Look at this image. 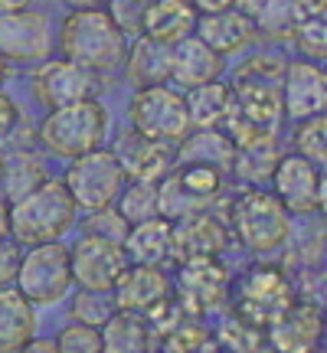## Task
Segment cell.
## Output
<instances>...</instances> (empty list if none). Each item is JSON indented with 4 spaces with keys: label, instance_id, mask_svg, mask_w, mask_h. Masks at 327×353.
Here are the masks:
<instances>
[{
    "label": "cell",
    "instance_id": "cell-2",
    "mask_svg": "<svg viewBox=\"0 0 327 353\" xmlns=\"http://www.w3.org/2000/svg\"><path fill=\"white\" fill-rule=\"evenodd\" d=\"M281 82L278 79L249 76L236 72L229 85V114H226V134L229 141L242 144H259V141H275V131L281 125Z\"/></svg>",
    "mask_w": 327,
    "mask_h": 353
},
{
    "label": "cell",
    "instance_id": "cell-21",
    "mask_svg": "<svg viewBox=\"0 0 327 353\" xmlns=\"http://www.w3.org/2000/svg\"><path fill=\"white\" fill-rule=\"evenodd\" d=\"M197 10L190 0H148L141 17V37L161 46H174L184 37H193Z\"/></svg>",
    "mask_w": 327,
    "mask_h": 353
},
{
    "label": "cell",
    "instance_id": "cell-7",
    "mask_svg": "<svg viewBox=\"0 0 327 353\" xmlns=\"http://www.w3.org/2000/svg\"><path fill=\"white\" fill-rule=\"evenodd\" d=\"M13 288L23 294L33 307L59 304L72 288V268H69V245L59 239L39 242L26 255H20Z\"/></svg>",
    "mask_w": 327,
    "mask_h": 353
},
{
    "label": "cell",
    "instance_id": "cell-19",
    "mask_svg": "<svg viewBox=\"0 0 327 353\" xmlns=\"http://www.w3.org/2000/svg\"><path fill=\"white\" fill-rule=\"evenodd\" d=\"M115 307L118 311H131V314H144L164 298H170V278L161 265H135L128 268L115 281Z\"/></svg>",
    "mask_w": 327,
    "mask_h": 353
},
{
    "label": "cell",
    "instance_id": "cell-20",
    "mask_svg": "<svg viewBox=\"0 0 327 353\" xmlns=\"http://www.w3.org/2000/svg\"><path fill=\"white\" fill-rule=\"evenodd\" d=\"M193 33L213 52L229 56V52L246 50L255 39V23H252V17L239 13L236 7H226V10H216V13H197Z\"/></svg>",
    "mask_w": 327,
    "mask_h": 353
},
{
    "label": "cell",
    "instance_id": "cell-16",
    "mask_svg": "<svg viewBox=\"0 0 327 353\" xmlns=\"http://www.w3.org/2000/svg\"><path fill=\"white\" fill-rule=\"evenodd\" d=\"M327 105V76L324 65L311 63V59H298V63H285V76H281V108L288 118L304 121L324 114Z\"/></svg>",
    "mask_w": 327,
    "mask_h": 353
},
{
    "label": "cell",
    "instance_id": "cell-48",
    "mask_svg": "<svg viewBox=\"0 0 327 353\" xmlns=\"http://www.w3.org/2000/svg\"><path fill=\"white\" fill-rule=\"evenodd\" d=\"M262 3H265V0H232V7H236L239 13H246V17H255Z\"/></svg>",
    "mask_w": 327,
    "mask_h": 353
},
{
    "label": "cell",
    "instance_id": "cell-43",
    "mask_svg": "<svg viewBox=\"0 0 327 353\" xmlns=\"http://www.w3.org/2000/svg\"><path fill=\"white\" fill-rule=\"evenodd\" d=\"M17 121H20V108H17V101L0 88V138H7L13 128H17Z\"/></svg>",
    "mask_w": 327,
    "mask_h": 353
},
{
    "label": "cell",
    "instance_id": "cell-1",
    "mask_svg": "<svg viewBox=\"0 0 327 353\" xmlns=\"http://www.w3.org/2000/svg\"><path fill=\"white\" fill-rule=\"evenodd\" d=\"M59 50H63V59L101 76V72H115L125 65L128 43L125 33L112 23L108 10L72 7V13L59 26Z\"/></svg>",
    "mask_w": 327,
    "mask_h": 353
},
{
    "label": "cell",
    "instance_id": "cell-44",
    "mask_svg": "<svg viewBox=\"0 0 327 353\" xmlns=\"http://www.w3.org/2000/svg\"><path fill=\"white\" fill-rule=\"evenodd\" d=\"M17 353H56V343L46 341V337H30Z\"/></svg>",
    "mask_w": 327,
    "mask_h": 353
},
{
    "label": "cell",
    "instance_id": "cell-52",
    "mask_svg": "<svg viewBox=\"0 0 327 353\" xmlns=\"http://www.w3.org/2000/svg\"><path fill=\"white\" fill-rule=\"evenodd\" d=\"M0 176H3V154H0Z\"/></svg>",
    "mask_w": 327,
    "mask_h": 353
},
{
    "label": "cell",
    "instance_id": "cell-49",
    "mask_svg": "<svg viewBox=\"0 0 327 353\" xmlns=\"http://www.w3.org/2000/svg\"><path fill=\"white\" fill-rule=\"evenodd\" d=\"M33 0H0V13H13V10H26Z\"/></svg>",
    "mask_w": 327,
    "mask_h": 353
},
{
    "label": "cell",
    "instance_id": "cell-37",
    "mask_svg": "<svg viewBox=\"0 0 327 353\" xmlns=\"http://www.w3.org/2000/svg\"><path fill=\"white\" fill-rule=\"evenodd\" d=\"M56 353H101V334L99 327L92 324H66L59 334H56Z\"/></svg>",
    "mask_w": 327,
    "mask_h": 353
},
{
    "label": "cell",
    "instance_id": "cell-12",
    "mask_svg": "<svg viewBox=\"0 0 327 353\" xmlns=\"http://www.w3.org/2000/svg\"><path fill=\"white\" fill-rule=\"evenodd\" d=\"M272 353H311L324 347V307L321 301H295L265 327Z\"/></svg>",
    "mask_w": 327,
    "mask_h": 353
},
{
    "label": "cell",
    "instance_id": "cell-53",
    "mask_svg": "<svg viewBox=\"0 0 327 353\" xmlns=\"http://www.w3.org/2000/svg\"><path fill=\"white\" fill-rule=\"evenodd\" d=\"M311 353H324V347H317V350H311Z\"/></svg>",
    "mask_w": 327,
    "mask_h": 353
},
{
    "label": "cell",
    "instance_id": "cell-40",
    "mask_svg": "<svg viewBox=\"0 0 327 353\" xmlns=\"http://www.w3.org/2000/svg\"><path fill=\"white\" fill-rule=\"evenodd\" d=\"M108 3V17L121 33L141 37V17H144V3L141 0H105Z\"/></svg>",
    "mask_w": 327,
    "mask_h": 353
},
{
    "label": "cell",
    "instance_id": "cell-39",
    "mask_svg": "<svg viewBox=\"0 0 327 353\" xmlns=\"http://www.w3.org/2000/svg\"><path fill=\"white\" fill-rule=\"evenodd\" d=\"M82 232H88V236H101V239L121 242V239H125V232H128V223L121 219V213H118L115 206H105V210H92V216L86 219Z\"/></svg>",
    "mask_w": 327,
    "mask_h": 353
},
{
    "label": "cell",
    "instance_id": "cell-11",
    "mask_svg": "<svg viewBox=\"0 0 327 353\" xmlns=\"http://www.w3.org/2000/svg\"><path fill=\"white\" fill-rule=\"evenodd\" d=\"M69 268H72V281H79V288L112 291L118 275L128 268L125 245L82 232L69 249Z\"/></svg>",
    "mask_w": 327,
    "mask_h": 353
},
{
    "label": "cell",
    "instance_id": "cell-15",
    "mask_svg": "<svg viewBox=\"0 0 327 353\" xmlns=\"http://www.w3.org/2000/svg\"><path fill=\"white\" fill-rule=\"evenodd\" d=\"M99 82L95 72H88L82 65L69 63V59H56V63H43L33 72V95L37 101L52 112V108H63V105H76V101L95 99Z\"/></svg>",
    "mask_w": 327,
    "mask_h": 353
},
{
    "label": "cell",
    "instance_id": "cell-30",
    "mask_svg": "<svg viewBox=\"0 0 327 353\" xmlns=\"http://www.w3.org/2000/svg\"><path fill=\"white\" fill-rule=\"evenodd\" d=\"M278 144L275 141H259V144H242L232 154V174L246 180L249 187H259L265 180H272L278 164Z\"/></svg>",
    "mask_w": 327,
    "mask_h": 353
},
{
    "label": "cell",
    "instance_id": "cell-23",
    "mask_svg": "<svg viewBox=\"0 0 327 353\" xmlns=\"http://www.w3.org/2000/svg\"><path fill=\"white\" fill-rule=\"evenodd\" d=\"M101 353H161V337L141 314L115 311L99 327Z\"/></svg>",
    "mask_w": 327,
    "mask_h": 353
},
{
    "label": "cell",
    "instance_id": "cell-29",
    "mask_svg": "<svg viewBox=\"0 0 327 353\" xmlns=\"http://www.w3.org/2000/svg\"><path fill=\"white\" fill-rule=\"evenodd\" d=\"M252 23H255V37L281 43V39H295L298 26L304 23V10L298 7V0H265L252 17Z\"/></svg>",
    "mask_w": 327,
    "mask_h": 353
},
{
    "label": "cell",
    "instance_id": "cell-46",
    "mask_svg": "<svg viewBox=\"0 0 327 353\" xmlns=\"http://www.w3.org/2000/svg\"><path fill=\"white\" fill-rule=\"evenodd\" d=\"M298 7L304 10V17H324L327 0H298Z\"/></svg>",
    "mask_w": 327,
    "mask_h": 353
},
{
    "label": "cell",
    "instance_id": "cell-18",
    "mask_svg": "<svg viewBox=\"0 0 327 353\" xmlns=\"http://www.w3.org/2000/svg\"><path fill=\"white\" fill-rule=\"evenodd\" d=\"M115 161L125 170V180H148V183H157L161 176L170 174L174 167V154L164 141L144 138L138 131H125L118 144H115Z\"/></svg>",
    "mask_w": 327,
    "mask_h": 353
},
{
    "label": "cell",
    "instance_id": "cell-41",
    "mask_svg": "<svg viewBox=\"0 0 327 353\" xmlns=\"http://www.w3.org/2000/svg\"><path fill=\"white\" fill-rule=\"evenodd\" d=\"M141 317H144V321L151 324V330L157 334V337H164V334H170V330H174L187 314L180 311V304H177L174 294H170V298H164L161 304H154L151 311H144Z\"/></svg>",
    "mask_w": 327,
    "mask_h": 353
},
{
    "label": "cell",
    "instance_id": "cell-33",
    "mask_svg": "<svg viewBox=\"0 0 327 353\" xmlns=\"http://www.w3.org/2000/svg\"><path fill=\"white\" fill-rule=\"evenodd\" d=\"M115 210L121 213V219H125L128 226L154 219L157 216V183H148V180L125 183L121 193H118V200H115Z\"/></svg>",
    "mask_w": 327,
    "mask_h": 353
},
{
    "label": "cell",
    "instance_id": "cell-25",
    "mask_svg": "<svg viewBox=\"0 0 327 353\" xmlns=\"http://www.w3.org/2000/svg\"><path fill=\"white\" fill-rule=\"evenodd\" d=\"M30 337H37V311L20 291L0 288V353H17Z\"/></svg>",
    "mask_w": 327,
    "mask_h": 353
},
{
    "label": "cell",
    "instance_id": "cell-38",
    "mask_svg": "<svg viewBox=\"0 0 327 353\" xmlns=\"http://www.w3.org/2000/svg\"><path fill=\"white\" fill-rule=\"evenodd\" d=\"M295 43H298V50H301L304 59L324 63V56H327V23H324V17H304V23L298 26V33H295Z\"/></svg>",
    "mask_w": 327,
    "mask_h": 353
},
{
    "label": "cell",
    "instance_id": "cell-26",
    "mask_svg": "<svg viewBox=\"0 0 327 353\" xmlns=\"http://www.w3.org/2000/svg\"><path fill=\"white\" fill-rule=\"evenodd\" d=\"M121 245H125L128 262L164 265L170 259V223L161 219V216L144 219V223H135V226H128Z\"/></svg>",
    "mask_w": 327,
    "mask_h": 353
},
{
    "label": "cell",
    "instance_id": "cell-54",
    "mask_svg": "<svg viewBox=\"0 0 327 353\" xmlns=\"http://www.w3.org/2000/svg\"><path fill=\"white\" fill-rule=\"evenodd\" d=\"M141 3H148V0H141Z\"/></svg>",
    "mask_w": 327,
    "mask_h": 353
},
{
    "label": "cell",
    "instance_id": "cell-22",
    "mask_svg": "<svg viewBox=\"0 0 327 353\" xmlns=\"http://www.w3.org/2000/svg\"><path fill=\"white\" fill-rule=\"evenodd\" d=\"M223 72V56L213 52L200 37H184L170 46V79L180 88H197Z\"/></svg>",
    "mask_w": 327,
    "mask_h": 353
},
{
    "label": "cell",
    "instance_id": "cell-45",
    "mask_svg": "<svg viewBox=\"0 0 327 353\" xmlns=\"http://www.w3.org/2000/svg\"><path fill=\"white\" fill-rule=\"evenodd\" d=\"M190 3H193V10L197 13H216V10L232 7V0H190Z\"/></svg>",
    "mask_w": 327,
    "mask_h": 353
},
{
    "label": "cell",
    "instance_id": "cell-17",
    "mask_svg": "<svg viewBox=\"0 0 327 353\" xmlns=\"http://www.w3.org/2000/svg\"><path fill=\"white\" fill-rule=\"evenodd\" d=\"M50 50V20L39 10L0 13V56L10 63H37Z\"/></svg>",
    "mask_w": 327,
    "mask_h": 353
},
{
    "label": "cell",
    "instance_id": "cell-31",
    "mask_svg": "<svg viewBox=\"0 0 327 353\" xmlns=\"http://www.w3.org/2000/svg\"><path fill=\"white\" fill-rule=\"evenodd\" d=\"M170 174L177 176L180 190H184L200 210H210V203H213L216 196H219V190H223V174H219L216 167L177 164V167H170Z\"/></svg>",
    "mask_w": 327,
    "mask_h": 353
},
{
    "label": "cell",
    "instance_id": "cell-50",
    "mask_svg": "<svg viewBox=\"0 0 327 353\" xmlns=\"http://www.w3.org/2000/svg\"><path fill=\"white\" fill-rule=\"evenodd\" d=\"M69 7H101L105 0H66Z\"/></svg>",
    "mask_w": 327,
    "mask_h": 353
},
{
    "label": "cell",
    "instance_id": "cell-6",
    "mask_svg": "<svg viewBox=\"0 0 327 353\" xmlns=\"http://www.w3.org/2000/svg\"><path fill=\"white\" fill-rule=\"evenodd\" d=\"M295 298L298 294H295V281L288 272H281L275 265H249L236 281L232 298L226 301L232 304L236 317L249 321L255 327H268Z\"/></svg>",
    "mask_w": 327,
    "mask_h": 353
},
{
    "label": "cell",
    "instance_id": "cell-10",
    "mask_svg": "<svg viewBox=\"0 0 327 353\" xmlns=\"http://www.w3.org/2000/svg\"><path fill=\"white\" fill-rule=\"evenodd\" d=\"M229 288L232 278L216 259H193V262H180L170 294L187 317H203L226 304Z\"/></svg>",
    "mask_w": 327,
    "mask_h": 353
},
{
    "label": "cell",
    "instance_id": "cell-34",
    "mask_svg": "<svg viewBox=\"0 0 327 353\" xmlns=\"http://www.w3.org/2000/svg\"><path fill=\"white\" fill-rule=\"evenodd\" d=\"M216 337L213 330L200 324L197 317L193 321H180L170 334H164L161 337V353H216Z\"/></svg>",
    "mask_w": 327,
    "mask_h": 353
},
{
    "label": "cell",
    "instance_id": "cell-4",
    "mask_svg": "<svg viewBox=\"0 0 327 353\" xmlns=\"http://www.w3.org/2000/svg\"><path fill=\"white\" fill-rule=\"evenodd\" d=\"M288 210L278 203L275 193H265L259 187L242 190L239 196H232L226 213L229 236L239 239L242 249L255 255H268L281 249L291 236V219Z\"/></svg>",
    "mask_w": 327,
    "mask_h": 353
},
{
    "label": "cell",
    "instance_id": "cell-9",
    "mask_svg": "<svg viewBox=\"0 0 327 353\" xmlns=\"http://www.w3.org/2000/svg\"><path fill=\"white\" fill-rule=\"evenodd\" d=\"M128 121H131V131H138L144 138L164 141V144L184 141V134L190 131L184 92L167 85L141 88L138 95L131 99V105H128Z\"/></svg>",
    "mask_w": 327,
    "mask_h": 353
},
{
    "label": "cell",
    "instance_id": "cell-24",
    "mask_svg": "<svg viewBox=\"0 0 327 353\" xmlns=\"http://www.w3.org/2000/svg\"><path fill=\"white\" fill-rule=\"evenodd\" d=\"M232 154H236V144L219 128H190L180 141L177 164H206L226 174L232 170Z\"/></svg>",
    "mask_w": 327,
    "mask_h": 353
},
{
    "label": "cell",
    "instance_id": "cell-42",
    "mask_svg": "<svg viewBox=\"0 0 327 353\" xmlns=\"http://www.w3.org/2000/svg\"><path fill=\"white\" fill-rule=\"evenodd\" d=\"M20 245L13 239H0V288H10L17 278V265H20Z\"/></svg>",
    "mask_w": 327,
    "mask_h": 353
},
{
    "label": "cell",
    "instance_id": "cell-35",
    "mask_svg": "<svg viewBox=\"0 0 327 353\" xmlns=\"http://www.w3.org/2000/svg\"><path fill=\"white\" fill-rule=\"evenodd\" d=\"M295 154H301L304 161H311L315 167L327 164V118L315 114V118H304L298 134H295Z\"/></svg>",
    "mask_w": 327,
    "mask_h": 353
},
{
    "label": "cell",
    "instance_id": "cell-51",
    "mask_svg": "<svg viewBox=\"0 0 327 353\" xmlns=\"http://www.w3.org/2000/svg\"><path fill=\"white\" fill-rule=\"evenodd\" d=\"M7 76V59H3V56H0V79Z\"/></svg>",
    "mask_w": 327,
    "mask_h": 353
},
{
    "label": "cell",
    "instance_id": "cell-27",
    "mask_svg": "<svg viewBox=\"0 0 327 353\" xmlns=\"http://www.w3.org/2000/svg\"><path fill=\"white\" fill-rule=\"evenodd\" d=\"M128 63V79L135 85H164L170 79V46H161L148 37H138V43L131 46V56H125Z\"/></svg>",
    "mask_w": 327,
    "mask_h": 353
},
{
    "label": "cell",
    "instance_id": "cell-5",
    "mask_svg": "<svg viewBox=\"0 0 327 353\" xmlns=\"http://www.w3.org/2000/svg\"><path fill=\"white\" fill-rule=\"evenodd\" d=\"M105 131H108V112L95 99H86L76 101V105L52 108L39 125V141L56 157L72 161L79 154L95 151L105 141Z\"/></svg>",
    "mask_w": 327,
    "mask_h": 353
},
{
    "label": "cell",
    "instance_id": "cell-3",
    "mask_svg": "<svg viewBox=\"0 0 327 353\" xmlns=\"http://www.w3.org/2000/svg\"><path fill=\"white\" fill-rule=\"evenodd\" d=\"M76 203L63 180H43L26 196L10 203V236L17 245H39L59 239L76 223Z\"/></svg>",
    "mask_w": 327,
    "mask_h": 353
},
{
    "label": "cell",
    "instance_id": "cell-32",
    "mask_svg": "<svg viewBox=\"0 0 327 353\" xmlns=\"http://www.w3.org/2000/svg\"><path fill=\"white\" fill-rule=\"evenodd\" d=\"M216 347L223 353H265L268 350V337H265V327H255L242 317L229 314L219 327L213 330Z\"/></svg>",
    "mask_w": 327,
    "mask_h": 353
},
{
    "label": "cell",
    "instance_id": "cell-47",
    "mask_svg": "<svg viewBox=\"0 0 327 353\" xmlns=\"http://www.w3.org/2000/svg\"><path fill=\"white\" fill-rule=\"evenodd\" d=\"M10 236V203L7 196H0V239Z\"/></svg>",
    "mask_w": 327,
    "mask_h": 353
},
{
    "label": "cell",
    "instance_id": "cell-55",
    "mask_svg": "<svg viewBox=\"0 0 327 353\" xmlns=\"http://www.w3.org/2000/svg\"><path fill=\"white\" fill-rule=\"evenodd\" d=\"M216 353H223V350H216Z\"/></svg>",
    "mask_w": 327,
    "mask_h": 353
},
{
    "label": "cell",
    "instance_id": "cell-13",
    "mask_svg": "<svg viewBox=\"0 0 327 353\" xmlns=\"http://www.w3.org/2000/svg\"><path fill=\"white\" fill-rule=\"evenodd\" d=\"M275 196L288 213H321L324 210V174L321 167L304 161L301 154H285L278 157L275 174Z\"/></svg>",
    "mask_w": 327,
    "mask_h": 353
},
{
    "label": "cell",
    "instance_id": "cell-14",
    "mask_svg": "<svg viewBox=\"0 0 327 353\" xmlns=\"http://www.w3.org/2000/svg\"><path fill=\"white\" fill-rule=\"evenodd\" d=\"M229 226L210 210L190 213L170 223V259L177 265L193 259H219L229 249Z\"/></svg>",
    "mask_w": 327,
    "mask_h": 353
},
{
    "label": "cell",
    "instance_id": "cell-28",
    "mask_svg": "<svg viewBox=\"0 0 327 353\" xmlns=\"http://www.w3.org/2000/svg\"><path fill=\"white\" fill-rule=\"evenodd\" d=\"M184 101H187L190 128H219L229 114V85L219 79L203 82L197 88H187Z\"/></svg>",
    "mask_w": 327,
    "mask_h": 353
},
{
    "label": "cell",
    "instance_id": "cell-8",
    "mask_svg": "<svg viewBox=\"0 0 327 353\" xmlns=\"http://www.w3.org/2000/svg\"><path fill=\"white\" fill-rule=\"evenodd\" d=\"M125 183H128L125 170L118 167L115 154L101 151V148L72 157V164H69L66 180H63V187L69 190L72 203L82 206V210H88V213H92V210L115 206V200H118V193H121Z\"/></svg>",
    "mask_w": 327,
    "mask_h": 353
},
{
    "label": "cell",
    "instance_id": "cell-36",
    "mask_svg": "<svg viewBox=\"0 0 327 353\" xmlns=\"http://www.w3.org/2000/svg\"><path fill=\"white\" fill-rule=\"evenodd\" d=\"M115 298H108V291H88L79 288V294L72 298V317L79 324H92V327H101L108 317L115 314Z\"/></svg>",
    "mask_w": 327,
    "mask_h": 353
}]
</instances>
